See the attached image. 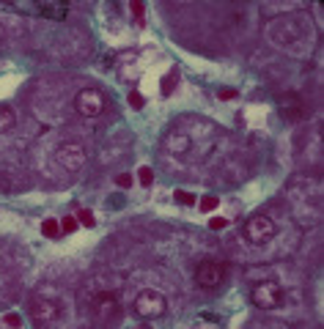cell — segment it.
Wrapping results in <instances>:
<instances>
[{
  "mask_svg": "<svg viewBox=\"0 0 324 329\" xmlns=\"http://www.w3.org/2000/svg\"><path fill=\"white\" fill-rule=\"evenodd\" d=\"M85 307H88V316L97 326H110L121 316V296L116 288H97L88 294Z\"/></svg>",
  "mask_w": 324,
  "mask_h": 329,
  "instance_id": "obj_1",
  "label": "cell"
},
{
  "mask_svg": "<svg viewBox=\"0 0 324 329\" xmlns=\"http://www.w3.org/2000/svg\"><path fill=\"white\" fill-rule=\"evenodd\" d=\"M30 316H33V324L36 326L55 329L63 321V302H61V296H47V294L33 296Z\"/></svg>",
  "mask_w": 324,
  "mask_h": 329,
  "instance_id": "obj_2",
  "label": "cell"
},
{
  "mask_svg": "<svg viewBox=\"0 0 324 329\" xmlns=\"http://www.w3.org/2000/svg\"><path fill=\"white\" fill-rule=\"evenodd\" d=\"M242 234H244V239H247L253 247H261L266 242H272V236L278 234V225H275L266 214H253V217L244 220Z\"/></svg>",
  "mask_w": 324,
  "mask_h": 329,
  "instance_id": "obj_3",
  "label": "cell"
},
{
  "mask_svg": "<svg viewBox=\"0 0 324 329\" xmlns=\"http://www.w3.org/2000/svg\"><path fill=\"white\" fill-rule=\"evenodd\" d=\"M132 310H135L138 318H146V321L162 318L165 310H168V299H165L160 291H154V288H146V291H140V294L135 296V304H132Z\"/></svg>",
  "mask_w": 324,
  "mask_h": 329,
  "instance_id": "obj_4",
  "label": "cell"
},
{
  "mask_svg": "<svg viewBox=\"0 0 324 329\" xmlns=\"http://www.w3.org/2000/svg\"><path fill=\"white\" fill-rule=\"evenodd\" d=\"M250 302L256 304L258 310H278L283 304V288L275 280H261V283L253 285L250 291Z\"/></svg>",
  "mask_w": 324,
  "mask_h": 329,
  "instance_id": "obj_5",
  "label": "cell"
},
{
  "mask_svg": "<svg viewBox=\"0 0 324 329\" xmlns=\"http://www.w3.org/2000/svg\"><path fill=\"white\" fill-rule=\"evenodd\" d=\"M107 107V99L99 88H83L80 93L74 96V110L83 118H99Z\"/></svg>",
  "mask_w": 324,
  "mask_h": 329,
  "instance_id": "obj_6",
  "label": "cell"
},
{
  "mask_svg": "<svg viewBox=\"0 0 324 329\" xmlns=\"http://www.w3.org/2000/svg\"><path fill=\"white\" fill-rule=\"evenodd\" d=\"M223 280H225V263L223 261L206 258V261H201L198 266H195V283H198L201 288H206V291L220 288Z\"/></svg>",
  "mask_w": 324,
  "mask_h": 329,
  "instance_id": "obj_7",
  "label": "cell"
},
{
  "mask_svg": "<svg viewBox=\"0 0 324 329\" xmlns=\"http://www.w3.org/2000/svg\"><path fill=\"white\" fill-rule=\"evenodd\" d=\"M55 159H58V165L66 173H77L85 165V148L80 143H61L55 148Z\"/></svg>",
  "mask_w": 324,
  "mask_h": 329,
  "instance_id": "obj_8",
  "label": "cell"
},
{
  "mask_svg": "<svg viewBox=\"0 0 324 329\" xmlns=\"http://www.w3.org/2000/svg\"><path fill=\"white\" fill-rule=\"evenodd\" d=\"M278 107L280 113L289 118V121H299V118H305V102L302 96H299L297 91H286L278 96Z\"/></svg>",
  "mask_w": 324,
  "mask_h": 329,
  "instance_id": "obj_9",
  "label": "cell"
},
{
  "mask_svg": "<svg viewBox=\"0 0 324 329\" xmlns=\"http://www.w3.org/2000/svg\"><path fill=\"white\" fill-rule=\"evenodd\" d=\"M165 146H168V151L173 157H184L189 151V146H193V140H189V134H184V132H170L168 138H165Z\"/></svg>",
  "mask_w": 324,
  "mask_h": 329,
  "instance_id": "obj_10",
  "label": "cell"
},
{
  "mask_svg": "<svg viewBox=\"0 0 324 329\" xmlns=\"http://www.w3.org/2000/svg\"><path fill=\"white\" fill-rule=\"evenodd\" d=\"M17 126V113L9 107V104H0V134H9Z\"/></svg>",
  "mask_w": 324,
  "mask_h": 329,
  "instance_id": "obj_11",
  "label": "cell"
},
{
  "mask_svg": "<svg viewBox=\"0 0 324 329\" xmlns=\"http://www.w3.org/2000/svg\"><path fill=\"white\" fill-rule=\"evenodd\" d=\"M36 11L44 14V17H50V20H63L66 17V6H39Z\"/></svg>",
  "mask_w": 324,
  "mask_h": 329,
  "instance_id": "obj_12",
  "label": "cell"
},
{
  "mask_svg": "<svg viewBox=\"0 0 324 329\" xmlns=\"http://www.w3.org/2000/svg\"><path fill=\"white\" fill-rule=\"evenodd\" d=\"M58 234H61V222H58V220H44V222H42V236L55 239Z\"/></svg>",
  "mask_w": 324,
  "mask_h": 329,
  "instance_id": "obj_13",
  "label": "cell"
},
{
  "mask_svg": "<svg viewBox=\"0 0 324 329\" xmlns=\"http://www.w3.org/2000/svg\"><path fill=\"white\" fill-rule=\"evenodd\" d=\"M217 206H220V198H217V195H203L201 203H198V208H201V211H206V214L215 211Z\"/></svg>",
  "mask_w": 324,
  "mask_h": 329,
  "instance_id": "obj_14",
  "label": "cell"
},
{
  "mask_svg": "<svg viewBox=\"0 0 324 329\" xmlns=\"http://www.w3.org/2000/svg\"><path fill=\"white\" fill-rule=\"evenodd\" d=\"M138 181H140V187H151V184H154V170H151V167H140V170H138Z\"/></svg>",
  "mask_w": 324,
  "mask_h": 329,
  "instance_id": "obj_15",
  "label": "cell"
},
{
  "mask_svg": "<svg viewBox=\"0 0 324 329\" xmlns=\"http://www.w3.org/2000/svg\"><path fill=\"white\" fill-rule=\"evenodd\" d=\"M173 198H176L179 206H193L195 203V195H189V192H184V189H176V192H173Z\"/></svg>",
  "mask_w": 324,
  "mask_h": 329,
  "instance_id": "obj_16",
  "label": "cell"
},
{
  "mask_svg": "<svg viewBox=\"0 0 324 329\" xmlns=\"http://www.w3.org/2000/svg\"><path fill=\"white\" fill-rule=\"evenodd\" d=\"M61 230H63V234H74V230H77V217H63Z\"/></svg>",
  "mask_w": 324,
  "mask_h": 329,
  "instance_id": "obj_17",
  "label": "cell"
},
{
  "mask_svg": "<svg viewBox=\"0 0 324 329\" xmlns=\"http://www.w3.org/2000/svg\"><path fill=\"white\" fill-rule=\"evenodd\" d=\"M77 220H80L85 228H93V225H97V220H93V214L88 211V208H83V211H80V217H77Z\"/></svg>",
  "mask_w": 324,
  "mask_h": 329,
  "instance_id": "obj_18",
  "label": "cell"
},
{
  "mask_svg": "<svg viewBox=\"0 0 324 329\" xmlns=\"http://www.w3.org/2000/svg\"><path fill=\"white\" fill-rule=\"evenodd\" d=\"M129 104H132L135 110H140V107L146 104V99H143V96H140L138 91H132V93H129Z\"/></svg>",
  "mask_w": 324,
  "mask_h": 329,
  "instance_id": "obj_19",
  "label": "cell"
},
{
  "mask_svg": "<svg viewBox=\"0 0 324 329\" xmlns=\"http://www.w3.org/2000/svg\"><path fill=\"white\" fill-rule=\"evenodd\" d=\"M143 3H138V0H135V3H132V14H135V20H138V25H143Z\"/></svg>",
  "mask_w": 324,
  "mask_h": 329,
  "instance_id": "obj_20",
  "label": "cell"
},
{
  "mask_svg": "<svg viewBox=\"0 0 324 329\" xmlns=\"http://www.w3.org/2000/svg\"><path fill=\"white\" fill-rule=\"evenodd\" d=\"M209 225L215 228V230H220V228H225V225H228V220H225V217H212Z\"/></svg>",
  "mask_w": 324,
  "mask_h": 329,
  "instance_id": "obj_21",
  "label": "cell"
},
{
  "mask_svg": "<svg viewBox=\"0 0 324 329\" xmlns=\"http://www.w3.org/2000/svg\"><path fill=\"white\" fill-rule=\"evenodd\" d=\"M6 324H9V326H14V329H17V326H22V318L17 316V313H9V316H6Z\"/></svg>",
  "mask_w": 324,
  "mask_h": 329,
  "instance_id": "obj_22",
  "label": "cell"
},
{
  "mask_svg": "<svg viewBox=\"0 0 324 329\" xmlns=\"http://www.w3.org/2000/svg\"><path fill=\"white\" fill-rule=\"evenodd\" d=\"M116 184H118V187H124V189H126V187H132V179L124 173V176H116Z\"/></svg>",
  "mask_w": 324,
  "mask_h": 329,
  "instance_id": "obj_23",
  "label": "cell"
},
{
  "mask_svg": "<svg viewBox=\"0 0 324 329\" xmlns=\"http://www.w3.org/2000/svg\"><path fill=\"white\" fill-rule=\"evenodd\" d=\"M220 99L228 102V99H236V91H231V88H225V91H220Z\"/></svg>",
  "mask_w": 324,
  "mask_h": 329,
  "instance_id": "obj_24",
  "label": "cell"
},
{
  "mask_svg": "<svg viewBox=\"0 0 324 329\" xmlns=\"http://www.w3.org/2000/svg\"><path fill=\"white\" fill-rule=\"evenodd\" d=\"M6 42V30H3V25H0V44Z\"/></svg>",
  "mask_w": 324,
  "mask_h": 329,
  "instance_id": "obj_25",
  "label": "cell"
}]
</instances>
